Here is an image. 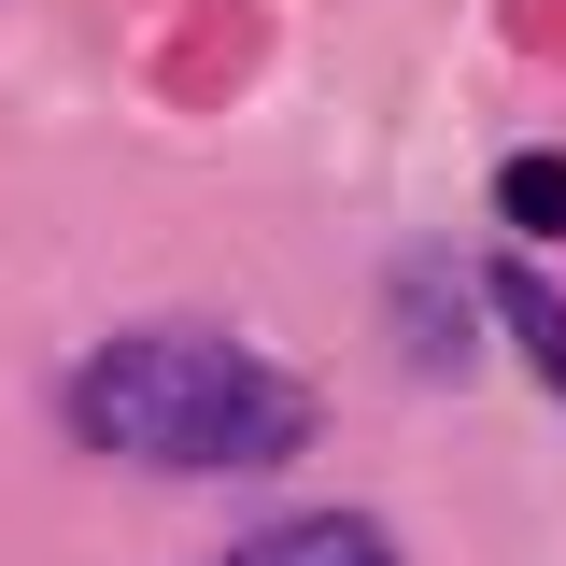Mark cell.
I'll use <instances>...</instances> for the list:
<instances>
[{
    "label": "cell",
    "instance_id": "6da1fadb",
    "mask_svg": "<svg viewBox=\"0 0 566 566\" xmlns=\"http://www.w3.org/2000/svg\"><path fill=\"white\" fill-rule=\"evenodd\" d=\"M71 424L99 453H128V468H283L312 439V382L255 368L212 326H128V340L85 354Z\"/></svg>",
    "mask_w": 566,
    "mask_h": 566
},
{
    "label": "cell",
    "instance_id": "7a4b0ae2",
    "mask_svg": "<svg viewBox=\"0 0 566 566\" xmlns=\"http://www.w3.org/2000/svg\"><path fill=\"white\" fill-rule=\"evenodd\" d=\"M227 566H397V538H382L368 510H312V524H270V538H241Z\"/></svg>",
    "mask_w": 566,
    "mask_h": 566
},
{
    "label": "cell",
    "instance_id": "3957f363",
    "mask_svg": "<svg viewBox=\"0 0 566 566\" xmlns=\"http://www.w3.org/2000/svg\"><path fill=\"white\" fill-rule=\"evenodd\" d=\"M495 326L538 354V368H553V397H566V297H553V283H538V270H495Z\"/></svg>",
    "mask_w": 566,
    "mask_h": 566
},
{
    "label": "cell",
    "instance_id": "277c9868",
    "mask_svg": "<svg viewBox=\"0 0 566 566\" xmlns=\"http://www.w3.org/2000/svg\"><path fill=\"white\" fill-rule=\"evenodd\" d=\"M495 212H510L524 241H566V156H510V170H495Z\"/></svg>",
    "mask_w": 566,
    "mask_h": 566
}]
</instances>
